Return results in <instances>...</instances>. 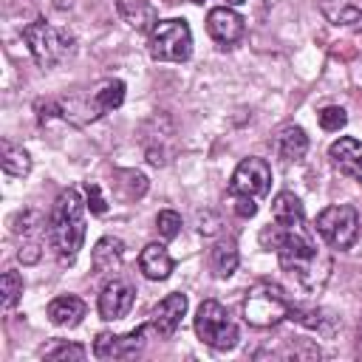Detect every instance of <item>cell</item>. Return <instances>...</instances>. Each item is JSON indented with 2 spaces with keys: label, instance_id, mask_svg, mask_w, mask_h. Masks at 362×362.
I'll list each match as a JSON object with an SVG mask.
<instances>
[{
  "label": "cell",
  "instance_id": "cell-1",
  "mask_svg": "<svg viewBox=\"0 0 362 362\" xmlns=\"http://www.w3.org/2000/svg\"><path fill=\"white\" fill-rule=\"evenodd\" d=\"M272 246L278 249V260L286 275H292L306 292H320L329 281L331 258L317 249L311 233L303 223L297 226H278L272 235Z\"/></svg>",
  "mask_w": 362,
  "mask_h": 362
},
{
  "label": "cell",
  "instance_id": "cell-28",
  "mask_svg": "<svg viewBox=\"0 0 362 362\" xmlns=\"http://www.w3.org/2000/svg\"><path fill=\"white\" fill-rule=\"evenodd\" d=\"M156 230H159V235H162L164 241H173V238L181 233V215L173 212V210H162V212L156 215Z\"/></svg>",
  "mask_w": 362,
  "mask_h": 362
},
{
  "label": "cell",
  "instance_id": "cell-3",
  "mask_svg": "<svg viewBox=\"0 0 362 362\" xmlns=\"http://www.w3.org/2000/svg\"><path fill=\"white\" fill-rule=\"evenodd\" d=\"M23 40H26L29 52L40 68H54L57 63H63L74 52V37L65 29L45 23L42 17L23 29Z\"/></svg>",
  "mask_w": 362,
  "mask_h": 362
},
{
  "label": "cell",
  "instance_id": "cell-20",
  "mask_svg": "<svg viewBox=\"0 0 362 362\" xmlns=\"http://www.w3.org/2000/svg\"><path fill=\"white\" fill-rule=\"evenodd\" d=\"M272 218H275V226H297L306 221L303 204L294 193H278L275 201H272Z\"/></svg>",
  "mask_w": 362,
  "mask_h": 362
},
{
  "label": "cell",
  "instance_id": "cell-31",
  "mask_svg": "<svg viewBox=\"0 0 362 362\" xmlns=\"http://www.w3.org/2000/svg\"><path fill=\"white\" fill-rule=\"evenodd\" d=\"M196 226H198V233L201 235H207V238H212V235H218L221 233V215L218 212H212V210H201L198 215H196Z\"/></svg>",
  "mask_w": 362,
  "mask_h": 362
},
{
  "label": "cell",
  "instance_id": "cell-17",
  "mask_svg": "<svg viewBox=\"0 0 362 362\" xmlns=\"http://www.w3.org/2000/svg\"><path fill=\"white\" fill-rule=\"evenodd\" d=\"M116 9L122 15V20L136 31H153L159 26L156 9L150 3H145V0H116Z\"/></svg>",
  "mask_w": 362,
  "mask_h": 362
},
{
  "label": "cell",
  "instance_id": "cell-24",
  "mask_svg": "<svg viewBox=\"0 0 362 362\" xmlns=\"http://www.w3.org/2000/svg\"><path fill=\"white\" fill-rule=\"evenodd\" d=\"M0 148H3V159H0V164H3V173L15 175V178H23V175L31 173V156H29L23 148H15L12 142H3Z\"/></svg>",
  "mask_w": 362,
  "mask_h": 362
},
{
  "label": "cell",
  "instance_id": "cell-26",
  "mask_svg": "<svg viewBox=\"0 0 362 362\" xmlns=\"http://www.w3.org/2000/svg\"><path fill=\"white\" fill-rule=\"evenodd\" d=\"M23 294V278L17 275V272H3V278H0V303H3V308H15L17 300Z\"/></svg>",
  "mask_w": 362,
  "mask_h": 362
},
{
  "label": "cell",
  "instance_id": "cell-14",
  "mask_svg": "<svg viewBox=\"0 0 362 362\" xmlns=\"http://www.w3.org/2000/svg\"><path fill=\"white\" fill-rule=\"evenodd\" d=\"M122 258H125V244L113 235L100 238L94 252H90V263H94L97 275H111V272H116L122 266Z\"/></svg>",
  "mask_w": 362,
  "mask_h": 362
},
{
  "label": "cell",
  "instance_id": "cell-2",
  "mask_svg": "<svg viewBox=\"0 0 362 362\" xmlns=\"http://www.w3.org/2000/svg\"><path fill=\"white\" fill-rule=\"evenodd\" d=\"M85 201L77 190H63L54 201L52 218H49V238L54 244V252L63 266H71L77 260V252L85 241Z\"/></svg>",
  "mask_w": 362,
  "mask_h": 362
},
{
  "label": "cell",
  "instance_id": "cell-15",
  "mask_svg": "<svg viewBox=\"0 0 362 362\" xmlns=\"http://www.w3.org/2000/svg\"><path fill=\"white\" fill-rule=\"evenodd\" d=\"M139 269L145 272L148 281H167L170 272L175 269V263L162 244H148L139 255Z\"/></svg>",
  "mask_w": 362,
  "mask_h": 362
},
{
  "label": "cell",
  "instance_id": "cell-25",
  "mask_svg": "<svg viewBox=\"0 0 362 362\" xmlns=\"http://www.w3.org/2000/svg\"><path fill=\"white\" fill-rule=\"evenodd\" d=\"M94 100H97V105L102 108V113L116 111V108L125 102V82H119V79L105 82V85L97 90V94H94Z\"/></svg>",
  "mask_w": 362,
  "mask_h": 362
},
{
  "label": "cell",
  "instance_id": "cell-16",
  "mask_svg": "<svg viewBox=\"0 0 362 362\" xmlns=\"http://www.w3.org/2000/svg\"><path fill=\"white\" fill-rule=\"evenodd\" d=\"M85 311H88V306H85L79 297H74V294H63V297H54V300L49 303V320H52L54 326L74 329V326L82 323Z\"/></svg>",
  "mask_w": 362,
  "mask_h": 362
},
{
  "label": "cell",
  "instance_id": "cell-13",
  "mask_svg": "<svg viewBox=\"0 0 362 362\" xmlns=\"http://www.w3.org/2000/svg\"><path fill=\"white\" fill-rule=\"evenodd\" d=\"M331 162L351 178H356L362 184V142L351 139V136H343V139H337L329 150Z\"/></svg>",
  "mask_w": 362,
  "mask_h": 362
},
{
  "label": "cell",
  "instance_id": "cell-21",
  "mask_svg": "<svg viewBox=\"0 0 362 362\" xmlns=\"http://www.w3.org/2000/svg\"><path fill=\"white\" fill-rule=\"evenodd\" d=\"M320 12L334 26H351L362 20V0H323Z\"/></svg>",
  "mask_w": 362,
  "mask_h": 362
},
{
  "label": "cell",
  "instance_id": "cell-27",
  "mask_svg": "<svg viewBox=\"0 0 362 362\" xmlns=\"http://www.w3.org/2000/svg\"><path fill=\"white\" fill-rule=\"evenodd\" d=\"M125 181H119V187H125V198L133 201V198H142L148 193V178L136 170H122L119 173Z\"/></svg>",
  "mask_w": 362,
  "mask_h": 362
},
{
  "label": "cell",
  "instance_id": "cell-5",
  "mask_svg": "<svg viewBox=\"0 0 362 362\" xmlns=\"http://www.w3.org/2000/svg\"><path fill=\"white\" fill-rule=\"evenodd\" d=\"M196 334L204 345L215 351H230L238 345V326L233 323L230 311L218 300H204L196 311Z\"/></svg>",
  "mask_w": 362,
  "mask_h": 362
},
{
  "label": "cell",
  "instance_id": "cell-10",
  "mask_svg": "<svg viewBox=\"0 0 362 362\" xmlns=\"http://www.w3.org/2000/svg\"><path fill=\"white\" fill-rule=\"evenodd\" d=\"M184 314H187V294H181V292L167 294V297L153 308L150 326H153V331H156L159 337H173L175 329L181 326V317H184Z\"/></svg>",
  "mask_w": 362,
  "mask_h": 362
},
{
  "label": "cell",
  "instance_id": "cell-34",
  "mask_svg": "<svg viewBox=\"0 0 362 362\" xmlns=\"http://www.w3.org/2000/svg\"><path fill=\"white\" fill-rule=\"evenodd\" d=\"M34 108H37V119H40V122H52L54 116H63V113H60V102H54V100H45V102L40 100Z\"/></svg>",
  "mask_w": 362,
  "mask_h": 362
},
{
  "label": "cell",
  "instance_id": "cell-8",
  "mask_svg": "<svg viewBox=\"0 0 362 362\" xmlns=\"http://www.w3.org/2000/svg\"><path fill=\"white\" fill-rule=\"evenodd\" d=\"M272 187V167L266 159H244L235 173H233V181H230V193L233 196H252V198H260L266 196Z\"/></svg>",
  "mask_w": 362,
  "mask_h": 362
},
{
  "label": "cell",
  "instance_id": "cell-7",
  "mask_svg": "<svg viewBox=\"0 0 362 362\" xmlns=\"http://www.w3.org/2000/svg\"><path fill=\"white\" fill-rule=\"evenodd\" d=\"M317 233H320L323 241L334 249H351L356 235H359L356 210L348 207V204L326 207L320 215H317Z\"/></svg>",
  "mask_w": 362,
  "mask_h": 362
},
{
  "label": "cell",
  "instance_id": "cell-11",
  "mask_svg": "<svg viewBox=\"0 0 362 362\" xmlns=\"http://www.w3.org/2000/svg\"><path fill=\"white\" fill-rule=\"evenodd\" d=\"M207 31L215 42L221 45H233L244 37V17L226 6H218V9H210L207 15Z\"/></svg>",
  "mask_w": 362,
  "mask_h": 362
},
{
  "label": "cell",
  "instance_id": "cell-37",
  "mask_svg": "<svg viewBox=\"0 0 362 362\" xmlns=\"http://www.w3.org/2000/svg\"><path fill=\"white\" fill-rule=\"evenodd\" d=\"M356 354H359V356H362V331H359V334H356Z\"/></svg>",
  "mask_w": 362,
  "mask_h": 362
},
{
  "label": "cell",
  "instance_id": "cell-19",
  "mask_svg": "<svg viewBox=\"0 0 362 362\" xmlns=\"http://www.w3.org/2000/svg\"><path fill=\"white\" fill-rule=\"evenodd\" d=\"M60 113H63L60 119H65V122H71V125H77V127H82V125H88V122H97L100 116H105L94 97H90V100H82V97L60 100Z\"/></svg>",
  "mask_w": 362,
  "mask_h": 362
},
{
  "label": "cell",
  "instance_id": "cell-6",
  "mask_svg": "<svg viewBox=\"0 0 362 362\" xmlns=\"http://www.w3.org/2000/svg\"><path fill=\"white\" fill-rule=\"evenodd\" d=\"M150 57L156 63H184L193 54V31L187 20H162L150 31Z\"/></svg>",
  "mask_w": 362,
  "mask_h": 362
},
{
  "label": "cell",
  "instance_id": "cell-33",
  "mask_svg": "<svg viewBox=\"0 0 362 362\" xmlns=\"http://www.w3.org/2000/svg\"><path fill=\"white\" fill-rule=\"evenodd\" d=\"M85 196H88L85 204H88V210L94 212V215H105V212H108V201H105L100 184H88V187H85Z\"/></svg>",
  "mask_w": 362,
  "mask_h": 362
},
{
  "label": "cell",
  "instance_id": "cell-23",
  "mask_svg": "<svg viewBox=\"0 0 362 362\" xmlns=\"http://www.w3.org/2000/svg\"><path fill=\"white\" fill-rule=\"evenodd\" d=\"M238 246H235V241H221V244H215V249H212V255H210V263H212V269H215V275L218 278H230L233 272L238 269Z\"/></svg>",
  "mask_w": 362,
  "mask_h": 362
},
{
  "label": "cell",
  "instance_id": "cell-36",
  "mask_svg": "<svg viewBox=\"0 0 362 362\" xmlns=\"http://www.w3.org/2000/svg\"><path fill=\"white\" fill-rule=\"evenodd\" d=\"M193 3H207V0H193ZM223 3H230V6H241V3H246V0H223Z\"/></svg>",
  "mask_w": 362,
  "mask_h": 362
},
{
  "label": "cell",
  "instance_id": "cell-29",
  "mask_svg": "<svg viewBox=\"0 0 362 362\" xmlns=\"http://www.w3.org/2000/svg\"><path fill=\"white\" fill-rule=\"evenodd\" d=\"M345 122H348V113H345L340 105H329V108H323V111H320V127H323V130H329V133L343 130V127H345Z\"/></svg>",
  "mask_w": 362,
  "mask_h": 362
},
{
  "label": "cell",
  "instance_id": "cell-12",
  "mask_svg": "<svg viewBox=\"0 0 362 362\" xmlns=\"http://www.w3.org/2000/svg\"><path fill=\"white\" fill-rule=\"evenodd\" d=\"M133 308V286L125 281H111L100 294V317L102 320H122Z\"/></svg>",
  "mask_w": 362,
  "mask_h": 362
},
{
  "label": "cell",
  "instance_id": "cell-18",
  "mask_svg": "<svg viewBox=\"0 0 362 362\" xmlns=\"http://www.w3.org/2000/svg\"><path fill=\"white\" fill-rule=\"evenodd\" d=\"M289 320L300 323L303 329H311V331H320L326 337H331L337 331V317L323 311V308H300V306H289Z\"/></svg>",
  "mask_w": 362,
  "mask_h": 362
},
{
  "label": "cell",
  "instance_id": "cell-9",
  "mask_svg": "<svg viewBox=\"0 0 362 362\" xmlns=\"http://www.w3.org/2000/svg\"><path fill=\"white\" fill-rule=\"evenodd\" d=\"M150 331H153V326L148 323V326H139L127 334H100L94 343V354L100 359H130L145 348V340Z\"/></svg>",
  "mask_w": 362,
  "mask_h": 362
},
{
  "label": "cell",
  "instance_id": "cell-4",
  "mask_svg": "<svg viewBox=\"0 0 362 362\" xmlns=\"http://www.w3.org/2000/svg\"><path fill=\"white\" fill-rule=\"evenodd\" d=\"M289 300L281 286L275 283H258L249 289L244 303V317L252 329H275L289 320Z\"/></svg>",
  "mask_w": 362,
  "mask_h": 362
},
{
  "label": "cell",
  "instance_id": "cell-22",
  "mask_svg": "<svg viewBox=\"0 0 362 362\" xmlns=\"http://www.w3.org/2000/svg\"><path fill=\"white\" fill-rule=\"evenodd\" d=\"M306 150H308V136H306L303 127L289 125V127H283V130L278 133V153H281V159H286V162H300V159L306 156Z\"/></svg>",
  "mask_w": 362,
  "mask_h": 362
},
{
  "label": "cell",
  "instance_id": "cell-35",
  "mask_svg": "<svg viewBox=\"0 0 362 362\" xmlns=\"http://www.w3.org/2000/svg\"><path fill=\"white\" fill-rule=\"evenodd\" d=\"M235 212H238L241 218H255V215H258L255 198H252V196H238V198H235Z\"/></svg>",
  "mask_w": 362,
  "mask_h": 362
},
{
  "label": "cell",
  "instance_id": "cell-32",
  "mask_svg": "<svg viewBox=\"0 0 362 362\" xmlns=\"http://www.w3.org/2000/svg\"><path fill=\"white\" fill-rule=\"evenodd\" d=\"M45 359H74V362H82L85 359V348L77 345V343H60L52 351H45Z\"/></svg>",
  "mask_w": 362,
  "mask_h": 362
},
{
  "label": "cell",
  "instance_id": "cell-30",
  "mask_svg": "<svg viewBox=\"0 0 362 362\" xmlns=\"http://www.w3.org/2000/svg\"><path fill=\"white\" fill-rule=\"evenodd\" d=\"M42 258V238H23L20 249H17V260L23 266H34Z\"/></svg>",
  "mask_w": 362,
  "mask_h": 362
}]
</instances>
